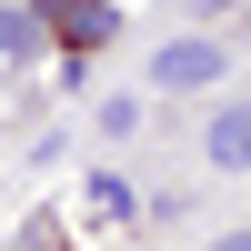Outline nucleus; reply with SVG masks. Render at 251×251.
<instances>
[{"label": "nucleus", "instance_id": "3", "mask_svg": "<svg viewBox=\"0 0 251 251\" xmlns=\"http://www.w3.org/2000/svg\"><path fill=\"white\" fill-rule=\"evenodd\" d=\"M50 20H60V40H80V50H91V40H111V30H121V20H111V0H60Z\"/></svg>", "mask_w": 251, "mask_h": 251}, {"label": "nucleus", "instance_id": "2", "mask_svg": "<svg viewBox=\"0 0 251 251\" xmlns=\"http://www.w3.org/2000/svg\"><path fill=\"white\" fill-rule=\"evenodd\" d=\"M201 151H211V171H251V100H221L211 131H201Z\"/></svg>", "mask_w": 251, "mask_h": 251}, {"label": "nucleus", "instance_id": "5", "mask_svg": "<svg viewBox=\"0 0 251 251\" xmlns=\"http://www.w3.org/2000/svg\"><path fill=\"white\" fill-rule=\"evenodd\" d=\"M211 251H251V231H221V241H211Z\"/></svg>", "mask_w": 251, "mask_h": 251}, {"label": "nucleus", "instance_id": "1", "mask_svg": "<svg viewBox=\"0 0 251 251\" xmlns=\"http://www.w3.org/2000/svg\"><path fill=\"white\" fill-rule=\"evenodd\" d=\"M151 80H161V91H211V80H221V40H161V50H151Z\"/></svg>", "mask_w": 251, "mask_h": 251}, {"label": "nucleus", "instance_id": "4", "mask_svg": "<svg viewBox=\"0 0 251 251\" xmlns=\"http://www.w3.org/2000/svg\"><path fill=\"white\" fill-rule=\"evenodd\" d=\"M221 10H241V0H181V20H221Z\"/></svg>", "mask_w": 251, "mask_h": 251}]
</instances>
